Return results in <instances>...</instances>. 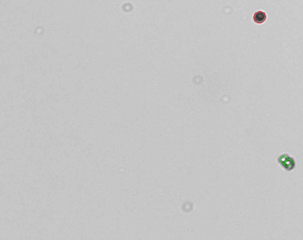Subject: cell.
<instances>
[{"instance_id": "obj_1", "label": "cell", "mask_w": 303, "mask_h": 240, "mask_svg": "<svg viewBox=\"0 0 303 240\" xmlns=\"http://www.w3.org/2000/svg\"><path fill=\"white\" fill-rule=\"evenodd\" d=\"M277 163L285 171H293L296 166L295 159L290 154L284 153L281 154L277 159Z\"/></svg>"}, {"instance_id": "obj_2", "label": "cell", "mask_w": 303, "mask_h": 240, "mask_svg": "<svg viewBox=\"0 0 303 240\" xmlns=\"http://www.w3.org/2000/svg\"><path fill=\"white\" fill-rule=\"evenodd\" d=\"M253 20L257 23H262L264 22L266 19V15L262 11H259L253 15Z\"/></svg>"}]
</instances>
